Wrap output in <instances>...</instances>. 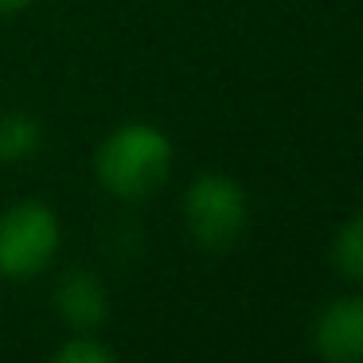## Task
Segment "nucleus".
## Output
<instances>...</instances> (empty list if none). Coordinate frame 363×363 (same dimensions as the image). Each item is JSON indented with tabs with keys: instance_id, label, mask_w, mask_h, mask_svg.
I'll use <instances>...</instances> for the list:
<instances>
[{
	"instance_id": "1",
	"label": "nucleus",
	"mask_w": 363,
	"mask_h": 363,
	"mask_svg": "<svg viewBox=\"0 0 363 363\" xmlns=\"http://www.w3.org/2000/svg\"><path fill=\"white\" fill-rule=\"evenodd\" d=\"M176 164V149L168 141L164 129L145 125V121H129L118 125L94 152V176L113 199H137L157 196L168 184Z\"/></svg>"
},
{
	"instance_id": "2",
	"label": "nucleus",
	"mask_w": 363,
	"mask_h": 363,
	"mask_svg": "<svg viewBox=\"0 0 363 363\" xmlns=\"http://www.w3.org/2000/svg\"><path fill=\"white\" fill-rule=\"evenodd\" d=\"M184 230L203 250H230L246 235L250 223V203L238 180L227 172H203L184 191Z\"/></svg>"
},
{
	"instance_id": "3",
	"label": "nucleus",
	"mask_w": 363,
	"mask_h": 363,
	"mask_svg": "<svg viewBox=\"0 0 363 363\" xmlns=\"http://www.w3.org/2000/svg\"><path fill=\"white\" fill-rule=\"evenodd\" d=\"M63 227L59 215L40 199H20V203L0 211V277L9 281H32L55 262Z\"/></svg>"
},
{
	"instance_id": "4",
	"label": "nucleus",
	"mask_w": 363,
	"mask_h": 363,
	"mask_svg": "<svg viewBox=\"0 0 363 363\" xmlns=\"http://www.w3.org/2000/svg\"><path fill=\"white\" fill-rule=\"evenodd\" d=\"M308 347L328 363H363V297H336L316 313Z\"/></svg>"
},
{
	"instance_id": "5",
	"label": "nucleus",
	"mask_w": 363,
	"mask_h": 363,
	"mask_svg": "<svg viewBox=\"0 0 363 363\" xmlns=\"http://www.w3.org/2000/svg\"><path fill=\"white\" fill-rule=\"evenodd\" d=\"M55 316L74 332H94L98 324L110 316V301H106V285L98 281V274L90 269H71L59 277L55 293Z\"/></svg>"
},
{
	"instance_id": "6",
	"label": "nucleus",
	"mask_w": 363,
	"mask_h": 363,
	"mask_svg": "<svg viewBox=\"0 0 363 363\" xmlns=\"http://www.w3.org/2000/svg\"><path fill=\"white\" fill-rule=\"evenodd\" d=\"M43 145V125L24 110H12L0 118V160L4 164H16L28 160L35 149Z\"/></svg>"
},
{
	"instance_id": "7",
	"label": "nucleus",
	"mask_w": 363,
	"mask_h": 363,
	"mask_svg": "<svg viewBox=\"0 0 363 363\" xmlns=\"http://www.w3.org/2000/svg\"><path fill=\"white\" fill-rule=\"evenodd\" d=\"M332 266L347 281H363V215H352L332 238Z\"/></svg>"
},
{
	"instance_id": "8",
	"label": "nucleus",
	"mask_w": 363,
	"mask_h": 363,
	"mask_svg": "<svg viewBox=\"0 0 363 363\" xmlns=\"http://www.w3.org/2000/svg\"><path fill=\"white\" fill-rule=\"evenodd\" d=\"M51 359L55 363H113L118 352H113L110 344H102L94 332H74L71 340H63V344L51 352Z\"/></svg>"
},
{
	"instance_id": "9",
	"label": "nucleus",
	"mask_w": 363,
	"mask_h": 363,
	"mask_svg": "<svg viewBox=\"0 0 363 363\" xmlns=\"http://www.w3.org/2000/svg\"><path fill=\"white\" fill-rule=\"evenodd\" d=\"M32 0H0V12H20V9H28Z\"/></svg>"
}]
</instances>
